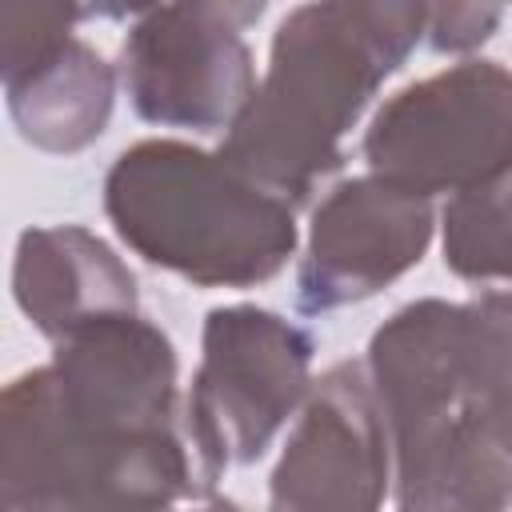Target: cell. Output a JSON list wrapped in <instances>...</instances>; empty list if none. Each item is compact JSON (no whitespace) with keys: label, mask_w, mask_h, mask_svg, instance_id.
I'll list each match as a JSON object with an SVG mask.
<instances>
[{"label":"cell","mask_w":512,"mask_h":512,"mask_svg":"<svg viewBox=\"0 0 512 512\" xmlns=\"http://www.w3.org/2000/svg\"><path fill=\"white\" fill-rule=\"evenodd\" d=\"M504 20L496 4H428L424 8V36L436 52H472L480 48Z\"/></svg>","instance_id":"cell-15"},{"label":"cell","mask_w":512,"mask_h":512,"mask_svg":"<svg viewBox=\"0 0 512 512\" xmlns=\"http://www.w3.org/2000/svg\"><path fill=\"white\" fill-rule=\"evenodd\" d=\"M264 4L140 8L120 44V80L140 120L160 128L228 132L256 92L244 28Z\"/></svg>","instance_id":"cell-7"},{"label":"cell","mask_w":512,"mask_h":512,"mask_svg":"<svg viewBox=\"0 0 512 512\" xmlns=\"http://www.w3.org/2000/svg\"><path fill=\"white\" fill-rule=\"evenodd\" d=\"M196 512H244L236 500H208L204 508H196Z\"/></svg>","instance_id":"cell-16"},{"label":"cell","mask_w":512,"mask_h":512,"mask_svg":"<svg viewBox=\"0 0 512 512\" xmlns=\"http://www.w3.org/2000/svg\"><path fill=\"white\" fill-rule=\"evenodd\" d=\"M440 228L448 272L468 284L512 288V168L472 192L448 196Z\"/></svg>","instance_id":"cell-13"},{"label":"cell","mask_w":512,"mask_h":512,"mask_svg":"<svg viewBox=\"0 0 512 512\" xmlns=\"http://www.w3.org/2000/svg\"><path fill=\"white\" fill-rule=\"evenodd\" d=\"M12 296L52 344L88 324L136 316V276L100 236L80 224L20 232Z\"/></svg>","instance_id":"cell-11"},{"label":"cell","mask_w":512,"mask_h":512,"mask_svg":"<svg viewBox=\"0 0 512 512\" xmlns=\"http://www.w3.org/2000/svg\"><path fill=\"white\" fill-rule=\"evenodd\" d=\"M432 200L380 176L340 180L316 208L296 272V308L320 316L360 304L400 280L432 244Z\"/></svg>","instance_id":"cell-9"},{"label":"cell","mask_w":512,"mask_h":512,"mask_svg":"<svg viewBox=\"0 0 512 512\" xmlns=\"http://www.w3.org/2000/svg\"><path fill=\"white\" fill-rule=\"evenodd\" d=\"M392 444L364 360L312 380L268 480V512H384Z\"/></svg>","instance_id":"cell-8"},{"label":"cell","mask_w":512,"mask_h":512,"mask_svg":"<svg viewBox=\"0 0 512 512\" xmlns=\"http://www.w3.org/2000/svg\"><path fill=\"white\" fill-rule=\"evenodd\" d=\"M312 352V336L268 308L228 304L208 312L184 424L216 480L228 464L260 460L308 400Z\"/></svg>","instance_id":"cell-6"},{"label":"cell","mask_w":512,"mask_h":512,"mask_svg":"<svg viewBox=\"0 0 512 512\" xmlns=\"http://www.w3.org/2000/svg\"><path fill=\"white\" fill-rule=\"evenodd\" d=\"M84 16L76 4H4L0 8V80L20 76L40 64L64 40H72V24Z\"/></svg>","instance_id":"cell-14"},{"label":"cell","mask_w":512,"mask_h":512,"mask_svg":"<svg viewBox=\"0 0 512 512\" xmlns=\"http://www.w3.org/2000/svg\"><path fill=\"white\" fill-rule=\"evenodd\" d=\"M368 172L416 192H472L512 168V72L496 60L448 64L388 96L360 144Z\"/></svg>","instance_id":"cell-5"},{"label":"cell","mask_w":512,"mask_h":512,"mask_svg":"<svg viewBox=\"0 0 512 512\" xmlns=\"http://www.w3.org/2000/svg\"><path fill=\"white\" fill-rule=\"evenodd\" d=\"M428 4L320 0L292 8L272 36L268 72L224 132L220 156L292 208L340 172L344 136L376 88L412 56Z\"/></svg>","instance_id":"cell-2"},{"label":"cell","mask_w":512,"mask_h":512,"mask_svg":"<svg viewBox=\"0 0 512 512\" xmlns=\"http://www.w3.org/2000/svg\"><path fill=\"white\" fill-rule=\"evenodd\" d=\"M396 512L512 508V292L396 308L364 356Z\"/></svg>","instance_id":"cell-1"},{"label":"cell","mask_w":512,"mask_h":512,"mask_svg":"<svg viewBox=\"0 0 512 512\" xmlns=\"http://www.w3.org/2000/svg\"><path fill=\"white\" fill-rule=\"evenodd\" d=\"M216 476L188 424L136 428L76 408L48 364L16 376L0 400L4 512H176L212 500Z\"/></svg>","instance_id":"cell-3"},{"label":"cell","mask_w":512,"mask_h":512,"mask_svg":"<svg viewBox=\"0 0 512 512\" xmlns=\"http://www.w3.org/2000/svg\"><path fill=\"white\" fill-rule=\"evenodd\" d=\"M16 132L52 156H72L96 144L116 104L112 64L80 36L64 40L40 64L4 80Z\"/></svg>","instance_id":"cell-12"},{"label":"cell","mask_w":512,"mask_h":512,"mask_svg":"<svg viewBox=\"0 0 512 512\" xmlns=\"http://www.w3.org/2000/svg\"><path fill=\"white\" fill-rule=\"evenodd\" d=\"M104 216L152 268L196 288L268 284L296 252V208L220 152L140 140L104 176Z\"/></svg>","instance_id":"cell-4"},{"label":"cell","mask_w":512,"mask_h":512,"mask_svg":"<svg viewBox=\"0 0 512 512\" xmlns=\"http://www.w3.org/2000/svg\"><path fill=\"white\" fill-rule=\"evenodd\" d=\"M48 368L60 392L92 416L136 428H168L184 420L176 348L140 312L72 332L56 344Z\"/></svg>","instance_id":"cell-10"}]
</instances>
